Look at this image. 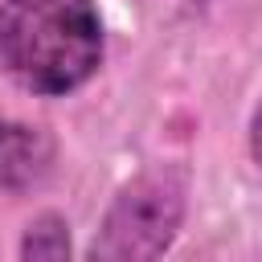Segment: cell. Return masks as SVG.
<instances>
[{"label": "cell", "mask_w": 262, "mask_h": 262, "mask_svg": "<svg viewBox=\"0 0 262 262\" xmlns=\"http://www.w3.org/2000/svg\"><path fill=\"white\" fill-rule=\"evenodd\" d=\"M16 262H74V237H70V217L57 209H41L29 217L20 229Z\"/></svg>", "instance_id": "cell-4"}, {"label": "cell", "mask_w": 262, "mask_h": 262, "mask_svg": "<svg viewBox=\"0 0 262 262\" xmlns=\"http://www.w3.org/2000/svg\"><path fill=\"white\" fill-rule=\"evenodd\" d=\"M57 164V135L45 123L0 119V188L25 196L49 180Z\"/></svg>", "instance_id": "cell-3"}, {"label": "cell", "mask_w": 262, "mask_h": 262, "mask_svg": "<svg viewBox=\"0 0 262 262\" xmlns=\"http://www.w3.org/2000/svg\"><path fill=\"white\" fill-rule=\"evenodd\" d=\"M188 217V172L147 164L106 201L82 262H164Z\"/></svg>", "instance_id": "cell-2"}, {"label": "cell", "mask_w": 262, "mask_h": 262, "mask_svg": "<svg viewBox=\"0 0 262 262\" xmlns=\"http://www.w3.org/2000/svg\"><path fill=\"white\" fill-rule=\"evenodd\" d=\"M246 151H250V160L262 168V98H258V106H254V115H250V127H246Z\"/></svg>", "instance_id": "cell-5"}, {"label": "cell", "mask_w": 262, "mask_h": 262, "mask_svg": "<svg viewBox=\"0 0 262 262\" xmlns=\"http://www.w3.org/2000/svg\"><path fill=\"white\" fill-rule=\"evenodd\" d=\"M106 57L94 0H0V74L33 98L82 90Z\"/></svg>", "instance_id": "cell-1"}]
</instances>
